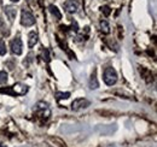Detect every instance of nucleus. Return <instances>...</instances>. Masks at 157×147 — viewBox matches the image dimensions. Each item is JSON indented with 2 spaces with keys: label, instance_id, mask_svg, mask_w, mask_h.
<instances>
[{
  "label": "nucleus",
  "instance_id": "20e7f679",
  "mask_svg": "<svg viewBox=\"0 0 157 147\" xmlns=\"http://www.w3.org/2000/svg\"><path fill=\"white\" fill-rule=\"evenodd\" d=\"M10 47H11V51L12 53L16 55H21L23 52V43H22V40L20 39V36L15 37L11 40V43H10Z\"/></svg>",
  "mask_w": 157,
  "mask_h": 147
},
{
  "label": "nucleus",
  "instance_id": "f8f14e48",
  "mask_svg": "<svg viewBox=\"0 0 157 147\" xmlns=\"http://www.w3.org/2000/svg\"><path fill=\"white\" fill-rule=\"evenodd\" d=\"M56 96H57V99H58V100H62V99H68V98L70 96V93L69 92H65V93L57 92L56 93Z\"/></svg>",
  "mask_w": 157,
  "mask_h": 147
},
{
  "label": "nucleus",
  "instance_id": "ddd939ff",
  "mask_svg": "<svg viewBox=\"0 0 157 147\" xmlns=\"http://www.w3.org/2000/svg\"><path fill=\"white\" fill-rule=\"evenodd\" d=\"M7 82V73L6 71H0V85H4Z\"/></svg>",
  "mask_w": 157,
  "mask_h": 147
},
{
  "label": "nucleus",
  "instance_id": "1a4fd4ad",
  "mask_svg": "<svg viewBox=\"0 0 157 147\" xmlns=\"http://www.w3.org/2000/svg\"><path fill=\"white\" fill-rule=\"evenodd\" d=\"M48 10H50L51 15L57 19V21H59V19L62 18V13L59 12V10L57 9V6H55V5H50V6H48Z\"/></svg>",
  "mask_w": 157,
  "mask_h": 147
},
{
  "label": "nucleus",
  "instance_id": "9d476101",
  "mask_svg": "<svg viewBox=\"0 0 157 147\" xmlns=\"http://www.w3.org/2000/svg\"><path fill=\"white\" fill-rule=\"evenodd\" d=\"M99 87V83L97 81V76H96V71L92 74L91 76V80H90V88L91 89H97Z\"/></svg>",
  "mask_w": 157,
  "mask_h": 147
},
{
  "label": "nucleus",
  "instance_id": "6e6552de",
  "mask_svg": "<svg viewBox=\"0 0 157 147\" xmlns=\"http://www.w3.org/2000/svg\"><path fill=\"white\" fill-rule=\"evenodd\" d=\"M38 34L35 32H30L29 35H28V47L29 48H33L36 43H38Z\"/></svg>",
  "mask_w": 157,
  "mask_h": 147
},
{
  "label": "nucleus",
  "instance_id": "2eb2a0df",
  "mask_svg": "<svg viewBox=\"0 0 157 147\" xmlns=\"http://www.w3.org/2000/svg\"><path fill=\"white\" fill-rule=\"evenodd\" d=\"M100 10H101V12H103L105 16H109V15L111 13L110 7H109V6H106V5H105V6H101V7H100Z\"/></svg>",
  "mask_w": 157,
  "mask_h": 147
},
{
  "label": "nucleus",
  "instance_id": "423d86ee",
  "mask_svg": "<svg viewBox=\"0 0 157 147\" xmlns=\"http://www.w3.org/2000/svg\"><path fill=\"white\" fill-rule=\"evenodd\" d=\"M63 7L67 12L69 13H75L78 9V4L76 0H67L64 4H63Z\"/></svg>",
  "mask_w": 157,
  "mask_h": 147
},
{
  "label": "nucleus",
  "instance_id": "f03ea898",
  "mask_svg": "<svg viewBox=\"0 0 157 147\" xmlns=\"http://www.w3.org/2000/svg\"><path fill=\"white\" fill-rule=\"evenodd\" d=\"M27 92H28V87L22 83H17V85L12 86L10 89H0V93H6L10 95H23Z\"/></svg>",
  "mask_w": 157,
  "mask_h": 147
},
{
  "label": "nucleus",
  "instance_id": "39448f33",
  "mask_svg": "<svg viewBox=\"0 0 157 147\" xmlns=\"http://www.w3.org/2000/svg\"><path fill=\"white\" fill-rule=\"evenodd\" d=\"M91 105V101L85 99V98H78V99H75L71 104V109L74 111H78L81 109H86Z\"/></svg>",
  "mask_w": 157,
  "mask_h": 147
},
{
  "label": "nucleus",
  "instance_id": "a211bd4d",
  "mask_svg": "<svg viewBox=\"0 0 157 147\" xmlns=\"http://www.w3.org/2000/svg\"><path fill=\"white\" fill-rule=\"evenodd\" d=\"M0 147H6V145H2V144H0Z\"/></svg>",
  "mask_w": 157,
  "mask_h": 147
},
{
  "label": "nucleus",
  "instance_id": "0eeeda50",
  "mask_svg": "<svg viewBox=\"0 0 157 147\" xmlns=\"http://www.w3.org/2000/svg\"><path fill=\"white\" fill-rule=\"evenodd\" d=\"M4 11H5V15H6V17H7V19H9L10 22H13V21H15L16 15H17V10H16L15 7H12V6H6Z\"/></svg>",
  "mask_w": 157,
  "mask_h": 147
},
{
  "label": "nucleus",
  "instance_id": "f3484780",
  "mask_svg": "<svg viewBox=\"0 0 157 147\" xmlns=\"http://www.w3.org/2000/svg\"><path fill=\"white\" fill-rule=\"evenodd\" d=\"M11 1H12V2H18L20 0H11Z\"/></svg>",
  "mask_w": 157,
  "mask_h": 147
},
{
  "label": "nucleus",
  "instance_id": "dca6fc26",
  "mask_svg": "<svg viewBox=\"0 0 157 147\" xmlns=\"http://www.w3.org/2000/svg\"><path fill=\"white\" fill-rule=\"evenodd\" d=\"M42 55H44V60H46L47 63L50 62V55H48V50L47 48H44L42 50Z\"/></svg>",
  "mask_w": 157,
  "mask_h": 147
},
{
  "label": "nucleus",
  "instance_id": "f257e3e1",
  "mask_svg": "<svg viewBox=\"0 0 157 147\" xmlns=\"http://www.w3.org/2000/svg\"><path fill=\"white\" fill-rule=\"evenodd\" d=\"M103 80L105 82V85L108 86H114L116 82H117V74H116V70L114 68H106L104 70V74H103Z\"/></svg>",
  "mask_w": 157,
  "mask_h": 147
},
{
  "label": "nucleus",
  "instance_id": "4468645a",
  "mask_svg": "<svg viewBox=\"0 0 157 147\" xmlns=\"http://www.w3.org/2000/svg\"><path fill=\"white\" fill-rule=\"evenodd\" d=\"M6 55V45L2 39H0V55Z\"/></svg>",
  "mask_w": 157,
  "mask_h": 147
},
{
  "label": "nucleus",
  "instance_id": "9b49d317",
  "mask_svg": "<svg viewBox=\"0 0 157 147\" xmlns=\"http://www.w3.org/2000/svg\"><path fill=\"white\" fill-rule=\"evenodd\" d=\"M100 30L103 34H109L110 33V25L108 24L106 21H101L100 22Z\"/></svg>",
  "mask_w": 157,
  "mask_h": 147
},
{
  "label": "nucleus",
  "instance_id": "7ed1b4c3",
  "mask_svg": "<svg viewBox=\"0 0 157 147\" xmlns=\"http://www.w3.org/2000/svg\"><path fill=\"white\" fill-rule=\"evenodd\" d=\"M21 24L23 27H32L35 24V18L33 16L32 12H29L28 10H22V15H21Z\"/></svg>",
  "mask_w": 157,
  "mask_h": 147
}]
</instances>
